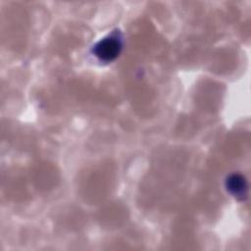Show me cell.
Wrapping results in <instances>:
<instances>
[{"mask_svg":"<svg viewBox=\"0 0 251 251\" xmlns=\"http://www.w3.org/2000/svg\"><path fill=\"white\" fill-rule=\"evenodd\" d=\"M227 189L236 197H242L245 195L246 184L242 176H232L227 180Z\"/></svg>","mask_w":251,"mask_h":251,"instance_id":"7a4b0ae2","label":"cell"},{"mask_svg":"<svg viewBox=\"0 0 251 251\" xmlns=\"http://www.w3.org/2000/svg\"><path fill=\"white\" fill-rule=\"evenodd\" d=\"M121 48V39L118 36L111 35L103 38L94 46V54L100 60L109 62L119 55Z\"/></svg>","mask_w":251,"mask_h":251,"instance_id":"6da1fadb","label":"cell"}]
</instances>
